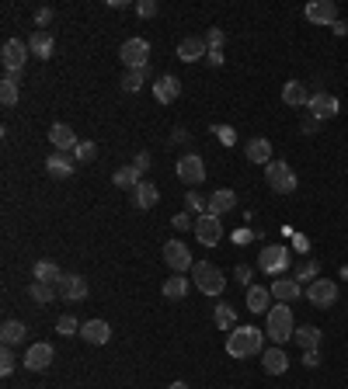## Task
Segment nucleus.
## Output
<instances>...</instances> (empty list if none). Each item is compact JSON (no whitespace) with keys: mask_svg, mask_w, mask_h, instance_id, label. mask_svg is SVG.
<instances>
[{"mask_svg":"<svg viewBox=\"0 0 348 389\" xmlns=\"http://www.w3.org/2000/svg\"><path fill=\"white\" fill-rule=\"evenodd\" d=\"M49 21H52V8H39V11H35V25H39V32H46Z\"/></svg>","mask_w":348,"mask_h":389,"instance_id":"de8ad7c7","label":"nucleus"},{"mask_svg":"<svg viewBox=\"0 0 348 389\" xmlns=\"http://www.w3.org/2000/svg\"><path fill=\"white\" fill-rule=\"evenodd\" d=\"M320 341H324L320 327H313V323H303V327H296V344H300L303 351H313V348H320Z\"/></svg>","mask_w":348,"mask_h":389,"instance_id":"7c9ffc66","label":"nucleus"},{"mask_svg":"<svg viewBox=\"0 0 348 389\" xmlns=\"http://www.w3.org/2000/svg\"><path fill=\"white\" fill-rule=\"evenodd\" d=\"M307 112H310L317 122H324V119H334V115H338V97H334V94H327V90H313V94H310V105H307Z\"/></svg>","mask_w":348,"mask_h":389,"instance_id":"9b49d317","label":"nucleus"},{"mask_svg":"<svg viewBox=\"0 0 348 389\" xmlns=\"http://www.w3.org/2000/svg\"><path fill=\"white\" fill-rule=\"evenodd\" d=\"M160 202V191H157V184H150V181H139L136 188H133V206L136 209H153Z\"/></svg>","mask_w":348,"mask_h":389,"instance_id":"bb28decb","label":"nucleus"},{"mask_svg":"<svg viewBox=\"0 0 348 389\" xmlns=\"http://www.w3.org/2000/svg\"><path fill=\"white\" fill-rule=\"evenodd\" d=\"M32 275H35V281H49V285H59L63 281V271H59L56 261H35Z\"/></svg>","mask_w":348,"mask_h":389,"instance_id":"c756f323","label":"nucleus"},{"mask_svg":"<svg viewBox=\"0 0 348 389\" xmlns=\"http://www.w3.org/2000/svg\"><path fill=\"white\" fill-rule=\"evenodd\" d=\"M95 157H98V146H95L91 139H80V143H77V150H73V160H77V163H91Z\"/></svg>","mask_w":348,"mask_h":389,"instance_id":"4c0bfd02","label":"nucleus"},{"mask_svg":"<svg viewBox=\"0 0 348 389\" xmlns=\"http://www.w3.org/2000/svg\"><path fill=\"white\" fill-rule=\"evenodd\" d=\"M171 226H174V230H178V233H185V230H195V219H192L188 212H178V216H174V219H171Z\"/></svg>","mask_w":348,"mask_h":389,"instance_id":"a18cd8bd","label":"nucleus"},{"mask_svg":"<svg viewBox=\"0 0 348 389\" xmlns=\"http://www.w3.org/2000/svg\"><path fill=\"white\" fill-rule=\"evenodd\" d=\"M213 320H216V327H220V330H233V323H237V313H233V306L220 303V306H216V313H213Z\"/></svg>","mask_w":348,"mask_h":389,"instance_id":"e433bc0d","label":"nucleus"},{"mask_svg":"<svg viewBox=\"0 0 348 389\" xmlns=\"http://www.w3.org/2000/svg\"><path fill=\"white\" fill-rule=\"evenodd\" d=\"M282 101H286L289 108H307V105H310V90H307V83L289 80V83L282 87Z\"/></svg>","mask_w":348,"mask_h":389,"instance_id":"a878e982","label":"nucleus"},{"mask_svg":"<svg viewBox=\"0 0 348 389\" xmlns=\"http://www.w3.org/2000/svg\"><path fill=\"white\" fill-rule=\"evenodd\" d=\"M317 129H320V122H317V119H313V115H307V119H303V122H300V132H307V136H313V132H317Z\"/></svg>","mask_w":348,"mask_h":389,"instance_id":"09e8293b","label":"nucleus"},{"mask_svg":"<svg viewBox=\"0 0 348 389\" xmlns=\"http://www.w3.org/2000/svg\"><path fill=\"white\" fill-rule=\"evenodd\" d=\"M119 59L126 63V70H146L150 66V42L146 39H126L119 49Z\"/></svg>","mask_w":348,"mask_h":389,"instance_id":"39448f33","label":"nucleus"},{"mask_svg":"<svg viewBox=\"0 0 348 389\" xmlns=\"http://www.w3.org/2000/svg\"><path fill=\"white\" fill-rule=\"evenodd\" d=\"M303 14H307V21L331 28L338 21V4H334V0H310V4L303 8Z\"/></svg>","mask_w":348,"mask_h":389,"instance_id":"f8f14e48","label":"nucleus"},{"mask_svg":"<svg viewBox=\"0 0 348 389\" xmlns=\"http://www.w3.org/2000/svg\"><path fill=\"white\" fill-rule=\"evenodd\" d=\"M251 237H254V233H251V230H237V233H233V240H237V243H247V240H251Z\"/></svg>","mask_w":348,"mask_h":389,"instance_id":"6e6d98bb","label":"nucleus"},{"mask_svg":"<svg viewBox=\"0 0 348 389\" xmlns=\"http://www.w3.org/2000/svg\"><path fill=\"white\" fill-rule=\"evenodd\" d=\"M178 177H182L185 184H202V181H206V163H202V157H199V153H185V157L178 160Z\"/></svg>","mask_w":348,"mask_h":389,"instance_id":"ddd939ff","label":"nucleus"},{"mask_svg":"<svg viewBox=\"0 0 348 389\" xmlns=\"http://www.w3.org/2000/svg\"><path fill=\"white\" fill-rule=\"evenodd\" d=\"M160 292H164V299H185V296H188V278L171 275V278L160 285Z\"/></svg>","mask_w":348,"mask_h":389,"instance_id":"473e14b6","label":"nucleus"},{"mask_svg":"<svg viewBox=\"0 0 348 389\" xmlns=\"http://www.w3.org/2000/svg\"><path fill=\"white\" fill-rule=\"evenodd\" d=\"M233 278H237L240 285H247V288H251V268H247V264H237V271H233Z\"/></svg>","mask_w":348,"mask_h":389,"instance_id":"8fccbe9b","label":"nucleus"},{"mask_svg":"<svg viewBox=\"0 0 348 389\" xmlns=\"http://www.w3.org/2000/svg\"><path fill=\"white\" fill-rule=\"evenodd\" d=\"M206 63H209L213 70H220V66H223V52H209V56H206Z\"/></svg>","mask_w":348,"mask_h":389,"instance_id":"864d4df0","label":"nucleus"},{"mask_svg":"<svg viewBox=\"0 0 348 389\" xmlns=\"http://www.w3.org/2000/svg\"><path fill=\"white\" fill-rule=\"evenodd\" d=\"M185 202H188V209H192L195 216H206V212H209V199H202V194H195V191L185 194Z\"/></svg>","mask_w":348,"mask_h":389,"instance_id":"a19ab883","label":"nucleus"},{"mask_svg":"<svg viewBox=\"0 0 348 389\" xmlns=\"http://www.w3.org/2000/svg\"><path fill=\"white\" fill-rule=\"evenodd\" d=\"M80 337L87 341V344H108L112 341V327H108V320H87L84 327H80Z\"/></svg>","mask_w":348,"mask_h":389,"instance_id":"5701e85b","label":"nucleus"},{"mask_svg":"<svg viewBox=\"0 0 348 389\" xmlns=\"http://www.w3.org/2000/svg\"><path fill=\"white\" fill-rule=\"evenodd\" d=\"M56 288H59V299H66V303L87 299V278H80V275H63V281Z\"/></svg>","mask_w":348,"mask_h":389,"instance_id":"dca6fc26","label":"nucleus"},{"mask_svg":"<svg viewBox=\"0 0 348 389\" xmlns=\"http://www.w3.org/2000/svg\"><path fill=\"white\" fill-rule=\"evenodd\" d=\"M195 240L202 243V247H216L220 240H223V223H220V216H195Z\"/></svg>","mask_w":348,"mask_h":389,"instance_id":"1a4fd4ad","label":"nucleus"},{"mask_svg":"<svg viewBox=\"0 0 348 389\" xmlns=\"http://www.w3.org/2000/svg\"><path fill=\"white\" fill-rule=\"evenodd\" d=\"M307 247H310V243H307V237H296V250H300V254H307Z\"/></svg>","mask_w":348,"mask_h":389,"instance_id":"4d7b16f0","label":"nucleus"},{"mask_svg":"<svg viewBox=\"0 0 348 389\" xmlns=\"http://www.w3.org/2000/svg\"><path fill=\"white\" fill-rule=\"evenodd\" d=\"M14 368H18V358L11 348H4L0 351V375H14Z\"/></svg>","mask_w":348,"mask_h":389,"instance_id":"79ce46f5","label":"nucleus"},{"mask_svg":"<svg viewBox=\"0 0 348 389\" xmlns=\"http://www.w3.org/2000/svg\"><path fill=\"white\" fill-rule=\"evenodd\" d=\"M286 264H289V250L286 247H265V250L258 254V268L265 271V275H279Z\"/></svg>","mask_w":348,"mask_h":389,"instance_id":"2eb2a0df","label":"nucleus"},{"mask_svg":"<svg viewBox=\"0 0 348 389\" xmlns=\"http://www.w3.org/2000/svg\"><path fill=\"white\" fill-rule=\"evenodd\" d=\"M167 389H188V382H182V379H178V382H171Z\"/></svg>","mask_w":348,"mask_h":389,"instance_id":"13d9d810","label":"nucleus"},{"mask_svg":"<svg viewBox=\"0 0 348 389\" xmlns=\"http://www.w3.org/2000/svg\"><path fill=\"white\" fill-rule=\"evenodd\" d=\"M317 271H320V264H317V261H307V264L300 268L296 281H317Z\"/></svg>","mask_w":348,"mask_h":389,"instance_id":"c03bdc74","label":"nucleus"},{"mask_svg":"<svg viewBox=\"0 0 348 389\" xmlns=\"http://www.w3.org/2000/svg\"><path fill=\"white\" fill-rule=\"evenodd\" d=\"M300 296H307V292H303V285L296 278H276L272 281V299L276 303H296Z\"/></svg>","mask_w":348,"mask_h":389,"instance_id":"f3484780","label":"nucleus"},{"mask_svg":"<svg viewBox=\"0 0 348 389\" xmlns=\"http://www.w3.org/2000/svg\"><path fill=\"white\" fill-rule=\"evenodd\" d=\"M331 32H334L338 39H345V35H348V21H341V18H338V21L331 25Z\"/></svg>","mask_w":348,"mask_h":389,"instance_id":"603ef678","label":"nucleus"},{"mask_svg":"<svg viewBox=\"0 0 348 389\" xmlns=\"http://www.w3.org/2000/svg\"><path fill=\"white\" fill-rule=\"evenodd\" d=\"M206 46H209V52H223L226 32H223V28H209V32H206Z\"/></svg>","mask_w":348,"mask_h":389,"instance_id":"ea45409f","label":"nucleus"},{"mask_svg":"<svg viewBox=\"0 0 348 389\" xmlns=\"http://www.w3.org/2000/svg\"><path fill=\"white\" fill-rule=\"evenodd\" d=\"M49 143L56 146V153H73L80 139H77V132H73L66 122H56V126L49 129Z\"/></svg>","mask_w":348,"mask_h":389,"instance_id":"a211bd4d","label":"nucleus"},{"mask_svg":"<svg viewBox=\"0 0 348 389\" xmlns=\"http://www.w3.org/2000/svg\"><path fill=\"white\" fill-rule=\"evenodd\" d=\"M164 261H167V268H171L174 275H185L188 268H195L192 250H188L182 240H167V243H164Z\"/></svg>","mask_w":348,"mask_h":389,"instance_id":"0eeeda50","label":"nucleus"},{"mask_svg":"<svg viewBox=\"0 0 348 389\" xmlns=\"http://www.w3.org/2000/svg\"><path fill=\"white\" fill-rule=\"evenodd\" d=\"M269 306H272V288L251 285V288H247V310H251V313H269Z\"/></svg>","mask_w":348,"mask_h":389,"instance_id":"cd10ccee","label":"nucleus"},{"mask_svg":"<svg viewBox=\"0 0 348 389\" xmlns=\"http://www.w3.org/2000/svg\"><path fill=\"white\" fill-rule=\"evenodd\" d=\"M192 278H195V288L202 292V296H223V288H226V278L213 261H195Z\"/></svg>","mask_w":348,"mask_h":389,"instance_id":"7ed1b4c3","label":"nucleus"},{"mask_svg":"<svg viewBox=\"0 0 348 389\" xmlns=\"http://www.w3.org/2000/svg\"><path fill=\"white\" fill-rule=\"evenodd\" d=\"M28 296H32V303L49 306V303L59 296V288H56V285H49V281H32V285H28Z\"/></svg>","mask_w":348,"mask_h":389,"instance_id":"2f4dec72","label":"nucleus"},{"mask_svg":"<svg viewBox=\"0 0 348 389\" xmlns=\"http://www.w3.org/2000/svg\"><path fill=\"white\" fill-rule=\"evenodd\" d=\"M46 170H49V177H56V181H66V177H73V170H77V160H73V153H52V157L46 160Z\"/></svg>","mask_w":348,"mask_h":389,"instance_id":"4be33fe9","label":"nucleus"},{"mask_svg":"<svg viewBox=\"0 0 348 389\" xmlns=\"http://www.w3.org/2000/svg\"><path fill=\"white\" fill-rule=\"evenodd\" d=\"M28 56H32V49H28V42H21V39H8L4 49H0V63H4L8 73H21L25 63H28Z\"/></svg>","mask_w":348,"mask_h":389,"instance_id":"423d86ee","label":"nucleus"},{"mask_svg":"<svg viewBox=\"0 0 348 389\" xmlns=\"http://www.w3.org/2000/svg\"><path fill=\"white\" fill-rule=\"evenodd\" d=\"M112 181H115V184H119V188H129V191H133V188H136V184H139V181H143V170H139V167H136V163H129V167H119V170H115V177H112Z\"/></svg>","mask_w":348,"mask_h":389,"instance_id":"c9c22d12","label":"nucleus"},{"mask_svg":"<svg viewBox=\"0 0 348 389\" xmlns=\"http://www.w3.org/2000/svg\"><path fill=\"white\" fill-rule=\"evenodd\" d=\"M18 77L21 73H8L4 80H0V101H4V108L18 105Z\"/></svg>","mask_w":348,"mask_h":389,"instance_id":"f704fd0d","label":"nucleus"},{"mask_svg":"<svg viewBox=\"0 0 348 389\" xmlns=\"http://www.w3.org/2000/svg\"><path fill=\"white\" fill-rule=\"evenodd\" d=\"M178 94H182V80L174 73H164V77L153 80V97L160 105H174V101H178Z\"/></svg>","mask_w":348,"mask_h":389,"instance_id":"4468645a","label":"nucleus"},{"mask_svg":"<svg viewBox=\"0 0 348 389\" xmlns=\"http://www.w3.org/2000/svg\"><path fill=\"white\" fill-rule=\"evenodd\" d=\"M237 209V191L233 188H216L209 194V216H226Z\"/></svg>","mask_w":348,"mask_h":389,"instance_id":"aec40b11","label":"nucleus"},{"mask_svg":"<svg viewBox=\"0 0 348 389\" xmlns=\"http://www.w3.org/2000/svg\"><path fill=\"white\" fill-rule=\"evenodd\" d=\"M150 77H153V70H150V66H146V70H126L119 83H122V90H126V94H136V90L150 80ZM153 80H157V77H153Z\"/></svg>","mask_w":348,"mask_h":389,"instance_id":"c85d7f7f","label":"nucleus"},{"mask_svg":"<svg viewBox=\"0 0 348 389\" xmlns=\"http://www.w3.org/2000/svg\"><path fill=\"white\" fill-rule=\"evenodd\" d=\"M80 327H84V323H77V317H59V320H56V334H63V337H77Z\"/></svg>","mask_w":348,"mask_h":389,"instance_id":"58836bf2","label":"nucleus"},{"mask_svg":"<svg viewBox=\"0 0 348 389\" xmlns=\"http://www.w3.org/2000/svg\"><path fill=\"white\" fill-rule=\"evenodd\" d=\"M136 14H139V18H153V14H157V0H139V4H136Z\"/></svg>","mask_w":348,"mask_h":389,"instance_id":"49530a36","label":"nucleus"},{"mask_svg":"<svg viewBox=\"0 0 348 389\" xmlns=\"http://www.w3.org/2000/svg\"><path fill=\"white\" fill-rule=\"evenodd\" d=\"M206 56H209L206 39H199V35L182 39V46H178V59H182V63H199V59H206Z\"/></svg>","mask_w":348,"mask_h":389,"instance_id":"412c9836","label":"nucleus"},{"mask_svg":"<svg viewBox=\"0 0 348 389\" xmlns=\"http://www.w3.org/2000/svg\"><path fill=\"white\" fill-rule=\"evenodd\" d=\"M25 323L21 320H8L4 327H0V341H4V348H14V344H21L25 341Z\"/></svg>","mask_w":348,"mask_h":389,"instance_id":"72a5a7b5","label":"nucleus"},{"mask_svg":"<svg viewBox=\"0 0 348 389\" xmlns=\"http://www.w3.org/2000/svg\"><path fill=\"white\" fill-rule=\"evenodd\" d=\"M28 49H32V56H39V59H52L56 56V39L49 35V32H32L28 35Z\"/></svg>","mask_w":348,"mask_h":389,"instance_id":"393cba45","label":"nucleus"},{"mask_svg":"<svg viewBox=\"0 0 348 389\" xmlns=\"http://www.w3.org/2000/svg\"><path fill=\"white\" fill-rule=\"evenodd\" d=\"M269 337H272V344H286L289 337H296V320H293V310H289V303H279V306H272L269 313Z\"/></svg>","mask_w":348,"mask_h":389,"instance_id":"f03ea898","label":"nucleus"},{"mask_svg":"<svg viewBox=\"0 0 348 389\" xmlns=\"http://www.w3.org/2000/svg\"><path fill=\"white\" fill-rule=\"evenodd\" d=\"M265 181H269V188L276 191V194H293L296 191V174L289 170V163L286 160H272L269 167H265Z\"/></svg>","mask_w":348,"mask_h":389,"instance_id":"20e7f679","label":"nucleus"},{"mask_svg":"<svg viewBox=\"0 0 348 389\" xmlns=\"http://www.w3.org/2000/svg\"><path fill=\"white\" fill-rule=\"evenodd\" d=\"M213 132H216V139H220L223 146H233V143H237V129H233V126H213Z\"/></svg>","mask_w":348,"mask_h":389,"instance_id":"37998d69","label":"nucleus"},{"mask_svg":"<svg viewBox=\"0 0 348 389\" xmlns=\"http://www.w3.org/2000/svg\"><path fill=\"white\" fill-rule=\"evenodd\" d=\"M265 351V334L258 327H233L226 337V355L230 358H251Z\"/></svg>","mask_w":348,"mask_h":389,"instance_id":"f257e3e1","label":"nucleus"},{"mask_svg":"<svg viewBox=\"0 0 348 389\" xmlns=\"http://www.w3.org/2000/svg\"><path fill=\"white\" fill-rule=\"evenodd\" d=\"M244 157H247L251 163L269 167V163H272V139H265V136H254V139H247V146H244Z\"/></svg>","mask_w":348,"mask_h":389,"instance_id":"6ab92c4d","label":"nucleus"},{"mask_svg":"<svg viewBox=\"0 0 348 389\" xmlns=\"http://www.w3.org/2000/svg\"><path fill=\"white\" fill-rule=\"evenodd\" d=\"M261 368H265L269 375H282V372L289 368V355H286L279 344H272L269 351H261Z\"/></svg>","mask_w":348,"mask_h":389,"instance_id":"b1692460","label":"nucleus"},{"mask_svg":"<svg viewBox=\"0 0 348 389\" xmlns=\"http://www.w3.org/2000/svg\"><path fill=\"white\" fill-rule=\"evenodd\" d=\"M133 163H136L139 170H146V167H150V153H136V160H133Z\"/></svg>","mask_w":348,"mask_h":389,"instance_id":"5fc2aeb1","label":"nucleus"},{"mask_svg":"<svg viewBox=\"0 0 348 389\" xmlns=\"http://www.w3.org/2000/svg\"><path fill=\"white\" fill-rule=\"evenodd\" d=\"M303 365H307V368H317V365H320V348H313V351H303Z\"/></svg>","mask_w":348,"mask_h":389,"instance_id":"3c124183","label":"nucleus"},{"mask_svg":"<svg viewBox=\"0 0 348 389\" xmlns=\"http://www.w3.org/2000/svg\"><path fill=\"white\" fill-rule=\"evenodd\" d=\"M307 299H310L317 310H327V306H334V303H338V281H334V278H317V281H310V288H307Z\"/></svg>","mask_w":348,"mask_h":389,"instance_id":"6e6552de","label":"nucleus"},{"mask_svg":"<svg viewBox=\"0 0 348 389\" xmlns=\"http://www.w3.org/2000/svg\"><path fill=\"white\" fill-rule=\"evenodd\" d=\"M52 358H56V351H52V344H49V341H39V344H32V348L25 351V358H21V365H25L28 372H46V368L52 365Z\"/></svg>","mask_w":348,"mask_h":389,"instance_id":"9d476101","label":"nucleus"}]
</instances>
